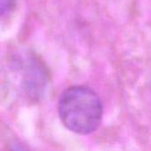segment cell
<instances>
[{
    "label": "cell",
    "mask_w": 151,
    "mask_h": 151,
    "mask_svg": "<svg viewBox=\"0 0 151 151\" xmlns=\"http://www.w3.org/2000/svg\"><path fill=\"white\" fill-rule=\"evenodd\" d=\"M58 113L69 130L79 134H88L100 125L103 104L91 88L74 86L62 93L58 102Z\"/></svg>",
    "instance_id": "cell-1"
},
{
    "label": "cell",
    "mask_w": 151,
    "mask_h": 151,
    "mask_svg": "<svg viewBox=\"0 0 151 151\" xmlns=\"http://www.w3.org/2000/svg\"><path fill=\"white\" fill-rule=\"evenodd\" d=\"M7 73L14 78L19 90L28 100L35 101L43 95L48 73L35 55L21 53L13 56L7 64Z\"/></svg>",
    "instance_id": "cell-2"
},
{
    "label": "cell",
    "mask_w": 151,
    "mask_h": 151,
    "mask_svg": "<svg viewBox=\"0 0 151 151\" xmlns=\"http://www.w3.org/2000/svg\"><path fill=\"white\" fill-rule=\"evenodd\" d=\"M16 0H1V15H7L13 9Z\"/></svg>",
    "instance_id": "cell-3"
}]
</instances>
